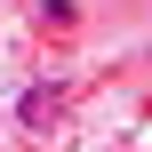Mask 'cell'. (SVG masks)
Listing matches in <instances>:
<instances>
[{"label":"cell","instance_id":"6da1fadb","mask_svg":"<svg viewBox=\"0 0 152 152\" xmlns=\"http://www.w3.org/2000/svg\"><path fill=\"white\" fill-rule=\"evenodd\" d=\"M56 104H64L56 88H24V104H16V112H24V128H48V112H56Z\"/></svg>","mask_w":152,"mask_h":152}]
</instances>
